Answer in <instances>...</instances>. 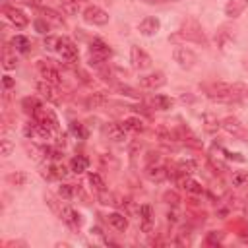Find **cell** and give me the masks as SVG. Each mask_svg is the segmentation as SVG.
Returning <instances> with one entry per match:
<instances>
[{"mask_svg":"<svg viewBox=\"0 0 248 248\" xmlns=\"http://www.w3.org/2000/svg\"><path fill=\"white\" fill-rule=\"evenodd\" d=\"M248 93L244 83H229V81H215L207 87V97L213 103H234Z\"/></svg>","mask_w":248,"mask_h":248,"instance_id":"6da1fadb","label":"cell"},{"mask_svg":"<svg viewBox=\"0 0 248 248\" xmlns=\"http://www.w3.org/2000/svg\"><path fill=\"white\" fill-rule=\"evenodd\" d=\"M170 41H188V43H196V45H202V46H207V37L200 25V21L196 17H186L178 31L174 35L169 37Z\"/></svg>","mask_w":248,"mask_h":248,"instance_id":"7a4b0ae2","label":"cell"},{"mask_svg":"<svg viewBox=\"0 0 248 248\" xmlns=\"http://www.w3.org/2000/svg\"><path fill=\"white\" fill-rule=\"evenodd\" d=\"M112 54V48L101 39V37H93L89 41V56H87V62L95 68H101L107 64V60L110 58Z\"/></svg>","mask_w":248,"mask_h":248,"instance_id":"3957f363","label":"cell"},{"mask_svg":"<svg viewBox=\"0 0 248 248\" xmlns=\"http://www.w3.org/2000/svg\"><path fill=\"white\" fill-rule=\"evenodd\" d=\"M172 60H174L182 70H192V68L198 64V54H196L192 48H188V46H184V45H178V46H174V50H172Z\"/></svg>","mask_w":248,"mask_h":248,"instance_id":"277c9868","label":"cell"},{"mask_svg":"<svg viewBox=\"0 0 248 248\" xmlns=\"http://www.w3.org/2000/svg\"><path fill=\"white\" fill-rule=\"evenodd\" d=\"M54 50H56V52L62 56V60H66V62H78V60H79L78 45H76L72 39H68V37H58Z\"/></svg>","mask_w":248,"mask_h":248,"instance_id":"5b68a950","label":"cell"},{"mask_svg":"<svg viewBox=\"0 0 248 248\" xmlns=\"http://www.w3.org/2000/svg\"><path fill=\"white\" fill-rule=\"evenodd\" d=\"M81 17L89 25H107L108 23V14L101 6H95V4L85 6V10L81 12Z\"/></svg>","mask_w":248,"mask_h":248,"instance_id":"8992f818","label":"cell"},{"mask_svg":"<svg viewBox=\"0 0 248 248\" xmlns=\"http://www.w3.org/2000/svg\"><path fill=\"white\" fill-rule=\"evenodd\" d=\"M221 128H223L227 134H231V136H234V138H238V140H248V128H246L236 116H225V118L221 120Z\"/></svg>","mask_w":248,"mask_h":248,"instance_id":"52a82bcc","label":"cell"},{"mask_svg":"<svg viewBox=\"0 0 248 248\" xmlns=\"http://www.w3.org/2000/svg\"><path fill=\"white\" fill-rule=\"evenodd\" d=\"M130 62H132V68H136V70H147V68H151V56L143 50V48H140V46H130Z\"/></svg>","mask_w":248,"mask_h":248,"instance_id":"ba28073f","label":"cell"},{"mask_svg":"<svg viewBox=\"0 0 248 248\" xmlns=\"http://www.w3.org/2000/svg\"><path fill=\"white\" fill-rule=\"evenodd\" d=\"M37 70L41 74L43 79H46L48 83H54V85H62V76L60 72L48 62V60H39L37 62Z\"/></svg>","mask_w":248,"mask_h":248,"instance_id":"9c48e42d","label":"cell"},{"mask_svg":"<svg viewBox=\"0 0 248 248\" xmlns=\"http://www.w3.org/2000/svg\"><path fill=\"white\" fill-rule=\"evenodd\" d=\"M58 217H60L72 231H78V229L81 227V223H83L81 215H79L72 205H66V203H62V207H60V211H58Z\"/></svg>","mask_w":248,"mask_h":248,"instance_id":"30bf717a","label":"cell"},{"mask_svg":"<svg viewBox=\"0 0 248 248\" xmlns=\"http://www.w3.org/2000/svg\"><path fill=\"white\" fill-rule=\"evenodd\" d=\"M58 85L54 83H48L46 79H41L37 81V91L41 93V97L46 101V103H52V105H58L60 103V95H58Z\"/></svg>","mask_w":248,"mask_h":248,"instance_id":"8fae6325","label":"cell"},{"mask_svg":"<svg viewBox=\"0 0 248 248\" xmlns=\"http://www.w3.org/2000/svg\"><path fill=\"white\" fill-rule=\"evenodd\" d=\"M4 16H6V19H8L10 23H14L17 29L27 27V23H29V17L25 16V12L19 10V8H14V6H4Z\"/></svg>","mask_w":248,"mask_h":248,"instance_id":"7c38bea8","label":"cell"},{"mask_svg":"<svg viewBox=\"0 0 248 248\" xmlns=\"http://www.w3.org/2000/svg\"><path fill=\"white\" fill-rule=\"evenodd\" d=\"M167 83V78L163 72H151V74H145L140 78V85L143 89H159Z\"/></svg>","mask_w":248,"mask_h":248,"instance_id":"4fadbf2b","label":"cell"},{"mask_svg":"<svg viewBox=\"0 0 248 248\" xmlns=\"http://www.w3.org/2000/svg\"><path fill=\"white\" fill-rule=\"evenodd\" d=\"M159 29H161V21H159V17H155V16H147V17H143V19L138 23V31H140L141 35H145V37L157 35Z\"/></svg>","mask_w":248,"mask_h":248,"instance_id":"5bb4252c","label":"cell"},{"mask_svg":"<svg viewBox=\"0 0 248 248\" xmlns=\"http://www.w3.org/2000/svg\"><path fill=\"white\" fill-rule=\"evenodd\" d=\"M138 215H140L141 232H151L153 231V207L149 203H141L138 207Z\"/></svg>","mask_w":248,"mask_h":248,"instance_id":"9a60e30c","label":"cell"},{"mask_svg":"<svg viewBox=\"0 0 248 248\" xmlns=\"http://www.w3.org/2000/svg\"><path fill=\"white\" fill-rule=\"evenodd\" d=\"M234 41V29H231V27H227V25H223L217 33H215V43H217V46L225 52L227 50V46L231 45Z\"/></svg>","mask_w":248,"mask_h":248,"instance_id":"2e32d148","label":"cell"},{"mask_svg":"<svg viewBox=\"0 0 248 248\" xmlns=\"http://www.w3.org/2000/svg\"><path fill=\"white\" fill-rule=\"evenodd\" d=\"M246 8H248V0H227V4H225V16L231 17V19H236Z\"/></svg>","mask_w":248,"mask_h":248,"instance_id":"e0dca14e","label":"cell"},{"mask_svg":"<svg viewBox=\"0 0 248 248\" xmlns=\"http://www.w3.org/2000/svg\"><path fill=\"white\" fill-rule=\"evenodd\" d=\"M145 176H147L151 182H163V180L169 176V170H167L165 167L157 165V163H155V165L151 163V165L145 167Z\"/></svg>","mask_w":248,"mask_h":248,"instance_id":"ac0fdd59","label":"cell"},{"mask_svg":"<svg viewBox=\"0 0 248 248\" xmlns=\"http://www.w3.org/2000/svg\"><path fill=\"white\" fill-rule=\"evenodd\" d=\"M107 221H108V225H110L114 231H118V232H124V231L128 229V217H126L124 213H120V211L108 213V215H107Z\"/></svg>","mask_w":248,"mask_h":248,"instance_id":"d6986e66","label":"cell"},{"mask_svg":"<svg viewBox=\"0 0 248 248\" xmlns=\"http://www.w3.org/2000/svg\"><path fill=\"white\" fill-rule=\"evenodd\" d=\"M107 103H108V95H107L105 91L91 93V95L85 99V107H87V108H103Z\"/></svg>","mask_w":248,"mask_h":248,"instance_id":"ffe728a7","label":"cell"},{"mask_svg":"<svg viewBox=\"0 0 248 248\" xmlns=\"http://www.w3.org/2000/svg\"><path fill=\"white\" fill-rule=\"evenodd\" d=\"M126 130H124V126L122 124H116V122H112V124H108V128H107V136H108V140H112V141H116V143H124L126 141Z\"/></svg>","mask_w":248,"mask_h":248,"instance_id":"44dd1931","label":"cell"},{"mask_svg":"<svg viewBox=\"0 0 248 248\" xmlns=\"http://www.w3.org/2000/svg\"><path fill=\"white\" fill-rule=\"evenodd\" d=\"M120 124L124 126L126 132H143V130H145V122H143V118H140V116H128V118H124Z\"/></svg>","mask_w":248,"mask_h":248,"instance_id":"7402d4cb","label":"cell"},{"mask_svg":"<svg viewBox=\"0 0 248 248\" xmlns=\"http://www.w3.org/2000/svg\"><path fill=\"white\" fill-rule=\"evenodd\" d=\"M151 105H153L155 108H159V110H170V108L174 107V99L169 97V95L159 93V95H155V97L151 99Z\"/></svg>","mask_w":248,"mask_h":248,"instance_id":"603a6c76","label":"cell"},{"mask_svg":"<svg viewBox=\"0 0 248 248\" xmlns=\"http://www.w3.org/2000/svg\"><path fill=\"white\" fill-rule=\"evenodd\" d=\"M39 14L43 16V19H46L52 25H64V17L52 8H39Z\"/></svg>","mask_w":248,"mask_h":248,"instance_id":"cb8c5ba5","label":"cell"},{"mask_svg":"<svg viewBox=\"0 0 248 248\" xmlns=\"http://www.w3.org/2000/svg\"><path fill=\"white\" fill-rule=\"evenodd\" d=\"M87 167H89V159H87L85 155H76V157H72V161H70V170L76 172V174L85 172Z\"/></svg>","mask_w":248,"mask_h":248,"instance_id":"d4e9b609","label":"cell"},{"mask_svg":"<svg viewBox=\"0 0 248 248\" xmlns=\"http://www.w3.org/2000/svg\"><path fill=\"white\" fill-rule=\"evenodd\" d=\"M60 8L66 16H78L81 14V2L79 0H60Z\"/></svg>","mask_w":248,"mask_h":248,"instance_id":"484cf974","label":"cell"},{"mask_svg":"<svg viewBox=\"0 0 248 248\" xmlns=\"http://www.w3.org/2000/svg\"><path fill=\"white\" fill-rule=\"evenodd\" d=\"M12 48H14V52H16V50H17V52H29L31 41H29L25 35H16V37L12 39Z\"/></svg>","mask_w":248,"mask_h":248,"instance_id":"4316f807","label":"cell"},{"mask_svg":"<svg viewBox=\"0 0 248 248\" xmlns=\"http://www.w3.org/2000/svg\"><path fill=\"white\" fill-rule=\"evenodd\" d=\"M202 122H203L205 132H209V134H213V132H217L221 128V120H217V116H213L211 112H205L202 116Z\"/></svg>","mask_w":248,"mask_h":248,"instance_id":"83f0119b","label":"cell"},{"mask_svg":"<svg viewBox=\"0 0 248 248\" xmlns=\"http://www.w3.org/2000/svg\"><path fill=\"white\" fill-rule=\"evenodd\" d=\"M176 170L182 172V174H192V172L198 170V161H194V159H182V161L176 163Z\"/></svg>","mask_w":248,"mask_h":248,"instance_id":"f1b7e54d","label":"cell"},{"mask_svg":"<svg viewBox=\"0 0 248 248\" xmlns=\"http://www.w3.org/2000/svg\"><path fill=\"white\" fill-rule=\"evenodd\" d=\"M6 180L12 184V186H25V182H27V174L23 172V170H16V172H10L8 176H6Z\"/></svg>","mask_w":248,"mask_h":248,"instance_id":"f546056e","label":"cell"},{"mask_svg":"<svg viewBox=\"0 0 248 248\" xmlns=\"http://www.w3.org/2000/svg\"><path fill=\"white\" fill-rule=\"evenodd\" d=\"M87 180H89V184H91V188H93L95 192L107 190V184H105V180H103V176H101L99 172H89V174H87Z\"/></svg>","mask_w":248,"mask_h":248,"instance_id":"4dcf8cb0","label":"cell"},{"mask_svg":"<svg viewBox=\"0 0 248 248\" xmlns=\"http://www.w3.org/2000/svg\"><path fill=\"white\" fill-rule=\"evenodd\" d=\"M231 184L234 188H240V186H246L248 184V170H236L232 172V178H231Z\"/></svg>","mask_w":248,"mask_h":248,"instance_id":"1f68e13d","label":"cell"},{"mask_svg":"<svg viewBox=\"0 0 248 248\" xmlns=\"http://www.w3.org/2000/svg\"><path fill=\"white\" fill-rule=\"evenodd\" d=\"M39 105H43V103H41L37 97H25V99L21 101V108H23L27 114H33Z\"/></svg>","mask_w":248,"mask_h":248,"instance_id":"d6a6232c","label":"cell"},{"mask_svg":"<svg viewBox=\"0 0 248 248\" xmlns=\"http://www.w3.org/2000/svg\"><path fill=\"white\" fill-rule=\"evenodd\" d=\"M70 132H72L78 140H85V138H87V130H85V126H83L81 122H78V120H72V122H70Z\"/></svg>","mask_w":248,"mask_h":248,"instance_id":"836d02e7","label":"cell"},{"mask_svg":"<svg viewBox=\"0 0 248 248\" xmlns=\"http://www.w3.org/2000/svg\"><path fill=\"white\" fill-rule=\"evenodd\" d=\"M225 240V232L223 231H209L207 234H205V242L209 244V246H217V244H221Z\"/></svg>","mask_w":248,"mask_h":248,"instance_id":"e575fe53","label":"cell"},{"mask_svg":"<svg viewBox=\"0 0 248 248\" xmlns=\"http://www.w3.org/2000/svg\"><path fill=\"white\" fill-rule=\"evenodd\" d=\"M4 62H2V66H4V70H14L16 66H17V58H16V52L12 54L8 48L4 50V58H2Z\"/></svg>","mask_w":248,"mask_h":248,"instance_id":"d590c367","label":"cell"},{"mask_svg":"<svg viewBox=\"0 0 248 248\" xmlns=\"http://www.w3.org/2000/svg\"><path fill=\"white\" fill-rule=\"evenodd\" d=\"M76 192H78V190H76L74 184H60V188H58V196H60L62 200H72Z\"/></svg>","mask_w":248,"mask_h":248,"instance_id":"8d00e7d4","label":"cell"},{"mask_svg":"<svg viewBox=\"0 0 248 248\" xmlns=\"http://www.w3.org/2000/svg\"><path fill=\"white\" fill-rule=\"evenodd\" d=\"M163 202L169 203V205H178V203H180V196H178L176 190H167V192L163 194Z\"/></svg>","mask_w":248,"mask_h":248,"instance_id":"74e56055","label":"cell"},{"mask_svg":"<svg viewBox=\"0 0 248 248\" xmlns=\"http://www.w3.org/2000/svg\"><path fill=\"white\" fill-rule=\"evenodd\" d=\"M12 151H14V141L8 140V138H2L0 140V153H2V157H10Z\"/></svg>","mask_w":248,"mask_h":248,"instance_id":"f35d334b","label":"cell"},{"mask_svg":"<svg viewBox=\"0 0 248 248\" xmlns=\"http://www.w3.org/2000/svg\"><path fill=\"white\" fill-rule=\"evenodd\" d=\"M33 25H35V29H37L39 33H43V35H45V33H48V27H50V25H48V21H46V19H43V17H37V19L33 21Z\"/></svg>","mask_w":248,"mask_h":248,"instance_id":"ab89813d","label":"cell"},{"mask_svg":"<svg viewBox=\"0 0 248 248\" xmlns=\"http://www.w3.org/2000/svg\"><path fill=\"white\" fill-rule=\"evenodd\" d=\"M118 91H120L122 95H126V97H132V99H140V93H138L136 89H132L130 85H118Z\"/></svg>","mask_w":248,"mask_h":248,"instance_id":"60d3db41","label":"cell"},{"mask_svg":"<svg viewBox=\"0 0 248 248\" xmlns=\"http://www.w3.org/2000/svg\"><path fill=\"white\" fill-rule=\"evenodd\" d=\"M223 153H225V157H227L229 161H238V163H244V161H246L240 153H234V151H229V149H223Z\"/></svg>","mask_w":248,"mask_h":248,"instance_id":"b9f144b4","label":"cell"},{"mask_svg":"<svg viewBox=\"0 0 248 248\" xmlns=\"http://www.w3.org/2000/svg\"><path fill=\"white\" fill-rule=\"evenodd\" d=\"M2 85H4V89L8 91V89H12V87L16 85V81H14L10 76H4V79H2Z\"/></svg>","mask_w":248,"mask_h":248,"instance_id":"7bdbcfd3","label":"cell"},{"mask_svg":"<svg viewBox=\"0 0 248 248\" xmlns=\"http://www.w3.org/2000/svg\"><path fill=\"white\" fill-rule=\"evenodd\" d=\"M238 238H240L242 242H248V231H242V232H238Z\"/></svg>","mask_w":248,"mask_h":248,"instance_id":"ee69618b","label":"cell"},{"mask_svg":"<svg viewBox=\"0 0 248 248\" xmlns=\"http://www.w3.org/2000/svg\"><path fill=\"white\" fill-rule=\"evenodd\" d=\"M167 219L174 223V221H176V213H174V211H169V213H167Z\"/></svg>","mask_w":248,"mask_h":248,"instance_id":"f6af8a7d","label":"cell"},{"mask_svg":"<svg viewBox=\"0 0 248 248\" xmlns=\"http://www.w3.org/2000/svg\"><path fill=\"white\" fill-rule=\"evenodd\" d=\"M141 2H145V4H161V0H141Z\"/></svg>","mask_w":248,"mask_h":248,"instance_id":"bcb514c9","label":"cell"},{"mask_svg":"<svg viewBox=\"0 0 248 248\" xmlns=\"http://www.w3.org/2000/svg\"><path fill=\"white\" fill-rule=\"evenodd\" d=\"M25 4H29V6H37V0H23Z\"/></svg>","mask_w":248,"mask_h":248,"instance_id":"7dc6e473","label":"cell"},{"mask_svg":"<svg viewBox=\"0 0 248 248\" xmlns=\"http://www.w3.org/2000/svg\"><path fill=\"white\" fill-rule=\"evenodd\" d=\"M161 2H178V0H161Z\"/></svg>","mask_w":248,"mask_h":248,"instance_id":"c3c4849f","label":"cell"},{"mask_svg":"<svg viewBox=\"0 0 248 248\" xmlns=\"http://www.w3.org/2000/svg\"><path fill=\"white\" fill-rule=\"evenodd\" d=\"M246 213H248V203H246Z\"/></svg>","mask_w":248,"mask_h":248,"instance_id":"681fc988","label":"cell"},{"mask_svg":"<svg viewBox=\"0 0 248 248\" xmlns=\"http://www.w3.org/2000/svg\"><path fill=\"white\" fill-rule=\"evenodd\" d=\"M79 2H87V0H79Z\"/></svg>","mask_w":248,"mask_h":248,"instance_id":"f907efd6","label":"cell"}]
</instances>
